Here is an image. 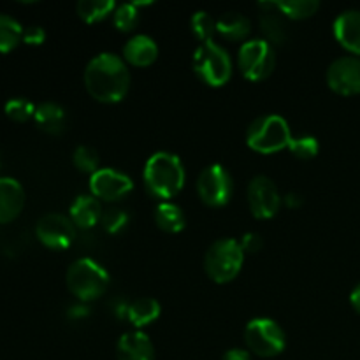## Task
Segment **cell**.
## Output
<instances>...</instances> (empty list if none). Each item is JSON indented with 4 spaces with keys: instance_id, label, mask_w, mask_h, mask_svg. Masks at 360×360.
Masks as SVG:
<instances>
[{
    "instance_id": "1",
    "label": "cell",
    "mask_w": 360,
    "mask_h": 360,
    "mask_svg": "<svg viewBox=\"0 0 360 360\" xmlns=\"http://www.w3.org/2000/svg\"><path fill=\"white\" fill-rule=\"evenodd\" d=\"M86 91L102 104L123 101L130 88V72L125 60L115 53H101L88 62L84 69Z\"/></svg>"
},
{
    "instance_id": "2",
    "label": "cell",
    "mask_w": 360,
    "mask_h": 360,
    "mask_svg": "<svg viewBox=\"0 0 360 360\" xmlns=\"http://www.w3.org/2000/svg\"><path fill=\"white\" fill-rule=\"evenodd\" d=\"M185 165L169 151H157L148 158L143 171V181L148 193L162 202L174 199L185 186Z\"/></svg>"
},
{
    "instance_id": "3",
    "label": "cell",
    "mask_w": 360,
    "mask_h": 360,
    "mask_svg": "<svg viewBox=\"0 0 360 360\" xmlns=\"http://www.w3.org/2000/svg\"><path fill=\"white\" fill-rule=\"evenodd\" d=\"M67 288L79 302L97 301L109 287V274L101 264L91 259H77L65 274Z\"/></svg>"
},
{
    "instance_id": "4",
    "label": "cell",
    "mask_w": 360,
    "mask_h": 360,
    "mask_svg": "<svg viewBox=\"0 0 360 360\" xmlns=\"http://www.w3.org/2000/svg\"><path fill=\"white\" fill-rule=\"evenodd\" d=\"M245 264V252L239 241L224 238L214 241L204 255V271L218 285L234 280Z\"/></svg>"
},
{
    "instance_id": "5",
    "label": "cell",
    "mask_w": 360,
    "mask_h": 360,
    "mask_svg": "<svg viewBox=\"0 0 360 360\" xmlns=\"http://www.w3.org/2000/svg\"><path fill=\"white\" fill-rule=\"evenodd\" d=\"M292 141L290 127L287 120L278 115L260 116L246 130V144L253 151L262 155L276 153V151L288 150Z\"/></svg>"
},
{
    "instance_id": "6",
    "label": "cell",
    "mask_w": 360,
    "mask_h": 360,
    "mask_svg": "<svg viewBox=\"0 0 360 360\" xmlns=\"http://www.w3.org/2000/svg\"><path fill=\"white\" fill-rule=\"evenodd\" d=\"M193 72L207 86H225L232 77V60L220 44L204 42L193 53Z\"/></svg>"
},
{
    "instance_id": "7",
    "label": "cell",
    "mask_w": 360,
    "mask_h": 360,
    "mask_svg": "<svg viewBox=\"0 0 360 360\" xmlns=\"http://www.w3.org/2000/svg\"><path fill=\"white\" fill-rule=\"evenodd\" d=\"M245 343L252 354L271 359L283 354L287 336L280 323L271 319H253L245 327Z\"/></svg>"
},
{
    "instance_id": "8",
    "label": "cell",
    "mask_w": 360,
    "mask_h": 360,
    "mask_svg": "<svg viewBox=\"0 0 360 360\" xmlns=\"http://www.w3.org/2000/svg\"><path fill=\"white\" fill-rule=\"evenodd\" d=\"M238 67L248 81H264L276 67V53L266 39H250L243 42L238 53Z\"/></svg>"
},
{
    "instance_id": "9",
    "label": "cell",
    "mask_w": 360,
    "mask_h": 360,
    "mask_svg": "<svg viewBox=\"0 0 360 360\" xmlns=\"http://www.w3.org/2000/svg\"><path fill=\"white\" fill-rule=\"evenodd\" d=\"M234 185L232 176L220 164H211L200 171L197 178V193L199 199L210 207H224L231 200Z\"/></svg>"
},
{
    "instance_id": "10",
    "label": "cell",
    "mask_w": 360,
    "mask_h": 360,
    "mask_svg": "<svg viewBox=\"0 0 360 360\" xmlns=\"http://www.w3.org/2000/svg\"><path fill=\"white\" fill-rule=\"evenodd\" d=\"M246 195H248L250 211L257 220H269L276 217L283 202L276 183L267 176H255L248 183Z\"/></svg>"
},
{
    "instance_id": "11",
    "label": "cell",
    "mask_w": 360,
    "mask_h": 360,
    "mask_svg": "<svg viewBox=\"0 0 360 360\" xmlns=\"http://www.w3.org/2000/svg\"><path fill=\"white\" fill-rule=\"evenodd\" d=\"M35 236L49 250H65L76 239V225L69 217L48 213L35 225Z\"/></svg>"
},
{
    "instance_id": "12",
    "label": "cell",
    "mask_w": 360,
    "mask_h": 360,
    "mask_svg": "<svg viewBox=\"0 0 360 360\" xmlns=\"http://www.w3.org/2000/svg\"><path fill=\"white\" fill-rule=\"evenodd\" d=\"M134 190V181L116 169L105 167L98 169L95 174L90 176V192L98 200L105 202H118L125 199Z\"/></svg>"
},
{
    "instance_id": "13",
    "label": "cell",
    "mask_w": 360,
    "mask_h": 360,
    "mask_svg": "<svg viewBox=\"0 0 360 360\" xmlns=\"http://www.w3.org/2000/svg\"><path fill=\"white\" fill-rule=\"evenodd\" d=\"M327 84L338 95L360 94V58L359 56H341L329 65L326 74Z\"/></svg>"
},
{
    "instance_id": "14",
    "label": "cell",
    "mask_w": 360,
    "mask_h": 360,
    "mask_svg": "<svg viewBox=\"0 0 360 360\" xmlns=\"http://www.w3.org/2000/svg\"><path fill=\"white\" fill-rule=\"evenodd\" d=\"M25 207V190L14 178H0V224H11Z\"/></svg>"
},
{
    "instance_id": "15",
    "label": "cell",
    "mask_w": 360,
    "mask_h": 360,
    "mask_svg": "<svg viewBox=\"0 0 360 360\" xmlns=\"http://www.w3.org/2000/svg\"><path fill=\"white\" fill-rule=\"evenodd\" d=\"M118 360H155V348L150 338L143 330H130L118 340L116 345Z\"/></svg>"
},
{
    "instance_id": "16",
    "label": "cell",
    "mask_w": 360,
    "mask_h": 360,
    "mask_svg": "<svg viewBox=\"0 0 360 360\" xmlns=\"http://www.w3.org/2000/svg\"><path fill=\"white\" fill-rule=\"evenodd\" d=\"M334 37L347 51L360 56V11L348 9L336 18Z\"/></svg>"
},
{
    "instance_id": "17",
    "label": "cell",
    "mask_w": 360,
    "mask_h": 360,
    "mask_svg": "<svg viewBox=\"0 0 360 360\" xmlns=\"http://www.w3.org/2000/svg\"><path fill=\"white\" fill-rule=\"evenodd\" d=\"M158 46L150 35H134L123 46V60L134 67H150L157 62Z\"/></svg>"
},
{
    "instance_id": "18",
    "label": "cell",
    "mask_w": 360,
    "mask_h": 360,
    "mask_svg": "<svg viewBox=\"0 0 360 360\" xmlns=\"http://www.w3.org/2000/svg\"><path fill=\"white\" fill-rule=\"evenodd\" d=\"M102 213H104L102 202L90 193V195H79L74 199V202L70 204L69 218L76 227L88 231L101 224Z\"/></svg>"
},
{
    "instance_id": "19",
    "label": "cell",
    "mask_w": 360,
    "mask_h": 360,
    "mask_svg": "<svg viewBox=\"0 0 360 360\" xmlns=\"http://www.w3.org/2000/svg\"><path fill=\"white\" fill-rule=\"evenodd\" d=\"M260 9H266L260 14V28L266 41L273 44H283L287 41V23L285 16L276 9L274 2H260Z\"/></svg>"
},
{
    "instance_id": "20",
    "label": "cell",
    "mask_w": 360,
    "mask_h": 360,
    "mask_svg": "<svg viewBox=\"0 0 360 360\" xmlns=\"http://www.w3.org/2000/svg\"><path fill=\"white\" fill-rule=\"evenodd\" d=\"M35 123L42 132L49 134V136H58L65 130L67 125V115L63 108L56 102H42L41 105L35 108L34 115Z\"/></svg>"
},
{
    "instance_id": "21",
    "label": "cell",
    "mask_w": 360,
    "mask_h": 360,
    "mask_svg": "<svg viewBox=\"0 0 360 360\" xmlns=\"http://www.w3.org/2000/svg\"><path fill=\"white\" fill-rule=\"evenodd\" d=\"M250 32H252V21L245 14L236 13V11H229L217 20V34L221 35L225 41L246 42Z\"/></svg>"
},
{
    "instance_id": "22",
    "label": "cell",
    "mask_w": 360,
    "mask_h": 360,
    "mask_svg": "<svg viewBox=\"0 0 360 360\" xmlns=\"http://www.w3.org/2000/svg\"><path fill=\"white\" fill-rule=\"evenodd\" d=\"M158 316H160V304H158V301H155L151 297L136 299L134 302H130L129 311H127V320L137 330L157 322Z\"/></svg>"
},
{
    "instance_id": "23",
    "label": "cell",
    "mask_w": 360,
    "mask_h": 360,
    "mask_svg": "<svg viewBox=\"0 0 360 360\" xmlns=\"http://www.w3.org/2000/svg\"><path fill=\"white\" fill-rule=\"evenodd\" d=\"M155 224L160 231L167 232V234H178L185 229L186 217L183 213L181 207L174 202H162L158 204L155 210Z\"/></svg>"
},
{
    "instance_id": "24",
    "label": "cell",
    "mask_w": 360,
    "mask_h": 360,
    "mask_svg": "<svg viewBox=\"0 0 360 360\" xmlns=\"http://www.w3.org/2000/svg\"><path fill=\"white\" fill-rule=\"evenodd\" d=\"M116 4L112 0H79L76 6L77 16L88 25L101 23L102 20L115 13Z\"/></svg>"
},
{
    "instance_id": "25",
    "label": "cell",
    "mask_w": 360,
    "mask_h": 360,
    "mask_svg": "<svg viewBox=\"0 0 360 360\" xmlns=\"http://www.w3.org/2000/svg\"><path fill=\"white\" fill-rule=\"evenodd\" d=\"M276 9L288 20H308L319 11L320 2L316 0H278L274 2Z\"/></svg>"
},
{
    "instance_id": "26",
    "label": "cell",
    "mask_w": 360,
    "mask_h": 360,
    "mask_svg": "<svg viewBox=\"0 0 360 360\" xmlns=\"http://www.w3.org/2000/svg\"><path fill=\"white\" fill-rule=\"evenodd\" d=\"M23 30L20 21L9 14H0V53H9L23 41Z\"/></svg>"
},
{
    "instance_id": "27",
    "label": "cell",
    "mask_w": 360,
    "mask_h": 360,
    "mask_svg": "<svg viewBox=\"0 0 360 360\" xmlns=\"http://www.w3.org/2000/svg\"><path fill=\"white\" fill-rule=\"evenodd\" d=\"M190 27L200 44L213 41V35L217 34V20H213V16L206 11H197L190 20Z\"/></svg>"
},
{
    "instance_id": "28",
    "label": "cell",
    "mask_w": 360,
    "mask_h": 360,
    "mask_svg": "<svg viewBox=\"0 0 360 360\" xmlns=\"http://www.w3.org/2000/svg\"><path fill=\"white\" fill-rule=\"evenodd\" d=\"M137 4H122L112 13V23L120 32H132L139 23V9Z\"/></svg>"
},
{
    "instance_id": "29",
    "label": "cell",
    "mask_w": 360,
    "mask_h": 360,
    "mask_svg": "<svg viewBox=\"0 0 360 360\" xmlns=\"http://www.w3.org/2000/svg\"><path fill=\"white\" fill-rule=\"evenodd\" d=\"M72 164L74 167L79 172H84V174H95L98 171V164H101V158H98V153L90 146H77L74 150L72 155Z\"/></svg>"
},
{
    "instance_id": "30",
    "label": "cell",
    "mask_w": 360,
    "mask_h": 360,
    "mask_svg": "<svg viewBox=\"0 0 360 360\" xmlns=\"http://www.w3.org/2000/svg\"><path fill=\"white\" fill-rule=\"evenodd\" d=\"M4 111H6V115L9 116L13 122L23 123V122H28L30 118H34L35 105L32 104L28 98L14 97V98H9V101L6 102V105H4Z\"/></svg>"
},
{
    "instance_id": "31",
    "label": "cell",
    "mask_w": 360,
    "mask_h": 360,
    "mask_svg": "<svg viewBox=\"0 0 360 360\" xmlns=\"http://www.w3.org/2000/svg\"><path fill=\"white\" fill-rule=\"evenodd\" d=\"M288 150L299 160H311L319 155V141L313 136H301V137H292Z\"/></svg>"
},
{
    "instance_id": "32",
    "label": "cell",
    "mask_w": 360,
    "mask_h": 360,
    "mask_svg": "<svg viewBox=\"0 0 360 360\" xmlns=\"http://www.w3.org/2000/svg\"><path fill=\"white\" fill-rule=\"evenodd\" d=\"M101 225L108 234H120L129 225V214L120 207H109L102 213Z\"/></svg>"
},
{
    "instance_id": "33",
    "label": "cell",
    "mask_w": 360,
    "mask_h": 360,
    "mask_svg": "<svg viewBox=\"0 0 360 360\" xmlns=\"http://www.w3.org/2000/svg\"><path fill=\"white\" fill-rule=\"evenodd\" d=\"M239 245H241L245 253H259L262 250L264 241L257 232H246L241 241H239Z\"/></svg>"
},
{
    "instance_id": "34",
    "label": "cell",
    "mask_w": 360,
    "mask_h": 360,
    "mask_svg": "<svg viewBox=\"0 0 360 360\" xmlns=\"http://www.w3.org/2000/svg\"><path fill=\"white\" fill-rule=\"evenodd\" d=\"M46 41V32L42 27H28L23 30V42L28 46H41Z\"/></svg>"
},
{
    "instance_id": "35",
    "label": "cell",
    "mask_w": 360,
    "mask_h": 360,
    "mask_svg": "<svg viewBox=\"0 0 360 360\" xmlns=\"http://www.w3.org/2000/svg\"><path fill=\"white\" fill-rule=\"evenodd\" d=\"M221 360H252V355H250L248 350H243V348H232L224 355Z\"/></svg>"
},
{
    "instance_id": "36",
    "label": "cell",
    "mask_w": 360,
    "mask_h": 360,
    "mask_svg": "<svg viewBox=\"0 0 360 360\" xmlns=\"http://www.w3.org/2000/svg\"><path fill=\"white\" fill-rule=\"evenodd\" d=\"M88 308L86 306H83V302H81L79 306H72V308L69 309V316L70 319H83V316L88 315Z\"/></svg>"
},
{
    "instance_id": "37",
    "label": "cell",
    "mask_w": 360,
    "mask_h": 360,
    "mask_svg": "<svg viewBox=\"0 0 360 360\" xmlns=\"http://www.w3.org/2000/svg\"><path fill=\"white\" fill-rule=\"evenodd\" d=\"M350 304H352V308H354L355 311H357L359 315H360V283L354 288V290H352Z\"/></svg>"
},
{
    "instance_id": "38",
    "label": "cell",
    "mask_w": 360,
    "mask_h": 360,
    "mask_svg": "<svg viewBox=\"0 0 360 360\" xmlns=\"http://www.w3.org/2000/svg\"><path fill=\"white\" fill-rule=\"evenodd\" d=\"M285 202H287L288 207H299L301 206V197H299L297 193H288V195L285 197Z\"/></svg>"
}]
</instances>
